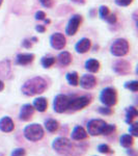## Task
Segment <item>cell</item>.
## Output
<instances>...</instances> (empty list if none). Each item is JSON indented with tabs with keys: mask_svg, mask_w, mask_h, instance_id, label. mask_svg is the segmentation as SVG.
<instances>
[{
	"mask_svg": "<svg viewBox=\"0 0 138 156\" xmlns=\"http://www.w3.org/2000/svg\"><path fill=\"white\" fill-rule=\"evenodd\" d=\"M47 89V82L42 77H33L27 80L22 87V93L25 96H36L44 93Z\"/></svg>",
	"mask_w": 138,
	"mask_h": 156,
	"instance_id": "obj_1",
	"label": "cell"
},
{
	"mask_svg": "<svg viewBox=\"0 0 138 156\" xmlns=\"http://www.w3.org/2000/svg\"><path fill=\"white\" fill-rule=\"evenodd\" d=\"M23 134L26 140L30 142H39L44 136V129L40 124L27 125L23 130Z\"/></svg>",
	"mask_w": 138,
	"mask_h": 156,
	"instance_id": "obj_2",
	"label": "cell"
},
{
	"mask_svg": "<svg viewBox=\"0 0 138 156\" xmlns=\"http://www.w3.org/2000/svg\"><path fill=\"white\" fill-rule=\"evenodd\" d=\"M72 147L73 144L70 140H67V137H56L52 143V148L54 151H56L58 154L61 155H67L69 153L72 152Z\"/></svg>",
	"mask_w": 138,
	"mask_h": 156,
	"instance_id": "obj_3",
	"label": "cell"
},
{
	"mask_svg": "<svg viewBox=\"0 0 138 156\" xmlns=\"http://www.w3.org/2000/svg\"><path fill=\"white\" fill-rule=\"evenodd\" d=\"M100 100L105 106H113L117 102L116 90L112 87H106L100 94Z\"/></svg>",
	"mask_w": 138,
	"mask_h": 156,
	"instance_id": "obj_4",
	"label": "cell"
},
{
	"mask_svg": "<svg viewBox=\"0 0 138 156\" xmlns=\"http://www.w3.org/2000/svg\"><path fill=\"white\" fill-rule=\"evenodd\" d=\"M110 50H111V53L115 56H124L129 51V44L126 40L117 39L112 43Z\"/></svg>",
	"mask_w": 138,
	"mask_h": 156,
	"instance_id": "obj_5",
	"label": "cell"
},
{
	"mask_svg": "<svg viewBox=\"0 0 138 156\" xmlns=\"http://www.w3.org/2000/svg\"><path fill=\"white\" fill-rule=\"evenodd\" d=\"M107 123L104 120L101 119H92L88 121L86 127H87V133L91 136H97V135L102 134L103 128Z\"/></svg>",
	"mask_w": 138,
	"mask_h": 156,
	"instance_id": "obj_6",
	"label": "cell"
},
{
	"mask_svg": "<svg viewBox=\"0 0 138 156\" xmlns=\"http://www.w3.org/2000/svg\"><path fill=\"white\" fill-rule=\"evenodd\" d=\"M71 98L67 95L59 94L54 98L53 101V108L57 114H62V112H67L69 108V103Z\"/></svg>",
	"mask_w": 138,
	"mask_h": 156,
	"instance_id": "obj_7",
	"label": "cell"
},
{
	"mask_svg": "<svg viewBox=\"0 0 138 156\" xmlns=\"http://www.w3.org/2000/svg\"><path fill=\"white\" fill-rule=\"evenodd\" d=\"M90 103V100L88 97L82 96V97H77L74 99L70 100L69 103V108L67 109L72 110V112H77V110L83 109L84 107H86Z\"/></svg>",
	"mask_w": 138,
	"mask_h": 156,
	"instance_id": "obj_8",
	"label": "cell"
},
{
	"mask_svg": "<svg viewBox=\"0 0 138 156\" xmlns=\"http://www.w3.org/2000/svg\"><path fill=\"white\" fill-rule=\"evenodd\" d=\"M50 43H51V46L54 49L61 50L66 46V37H64V34L56 32V34H52L51 37H50Z\"/></svg>",
	"mask_w": 138,
	"mask_h": 156,
	"instance_id": "obj_9",
	"label": "cell"
},
{
	"mask_svg": "<svg viewBox=\"0 0 138 156\" xmlns=\"http://www.w3.org/2000/svg\"><path fill=\"white\" fill-rule=\"evenodd\" d=\"M80 23H81V17L78 16V15L72 17L71 20L69 21V23H67L66 34H69V36H74L79 28Z\"/></svg>",
	"mask_w": 138,
	"mask_h": 156,
	"instance_id": "obj_10",
	"label": "cell"
},
{
	"mask_svg": "<svg viewBox=\"0 0 138 156\" xmlns=\"http://www.w3.org/2000/svg\"><path fill=\"white\" fill-rule=\"evenodd\" d=\"M34 114V107L31 104H24L19 112V119L23 122H27L32 118Z\"/></svg>",
	"mask_w": 138,
	"mask_h": 156,
	"instance_id": "obj_11",
	"label": "cell"
},
{
	"mask_svg": "<svg viewBox=\"0 0 138 156\" xmlns=\"http://www.w3.org/2000/svg\"><path fill=\"white\" fill-rule=\"evenodd\" d=\"M96 84H97V79L94 75H89V74L83 75L81 77V79H80V87L82 89L90 90L96 87Z\"/></svg>",
	"mask_w": 138,
	"mask_h": 156,
	"instance_id": "obj_12",
	"label": "cell"
},
{
	"mask_svg": "<svg viewBox=\"0 0 138 156\" xmlns=\"http://www.w3.org/2000/svg\"><path fill=\"white\" fill-rule=\"evenodd\" d=\"M87 136H88V133H87V131L82 126L74 127V129H73V131L71 133V137L73 140H79L80 142V140H86Z\"/></svg>",
	"mask_w": 138,
	"mask_h": 156,
	"instance_id": "obj_13",
	"label": "cell"
},
{
	"mask_svg": "<svg viewBox=\"0 0 138 156\" xmlns=\"http://www.w3.org/2000/svg\"><path fill=\"white\" fill-rule=\"evenodd\" d=\"M14 128V121L9 117H3L2 119H0V130L2 132H12Z\"/></svg>",
	"mask_w": 138,
	"mask_h": 156,
	"instance_id": "obj_14",
	"label": "cell"
},
{
	"mask_svg": "<svg viewBox=\"0 0 138 156\" xmlns=\"http://www.w3.org/2000/svg\"><path fill=\"white\" fill-rule=\"evenodd\" d=\"M32 106H33L34 109H36L37 112H46L47 107H48V102H47L46 98L39 97V98H36V99L33 101V104H32Z\"/></svg>",
	"mask_w": 138,
	"mask_h": 156,
	"instance_id": "obj_15",
	"label": "cell"
},
{
	"mask_svg": "<svg viewBox=\"0 0 138 156\" xmlns=\"http://www.w3.org/2000/svg\"><path fill=\"white\" fill-rule=\"evenodd\" d=\"M89 48H90V41L88 39H86V37L80 40L76 44V46H75V49H76V51L78 53H85V52L88 51Z\"/></svg>",
	"mask_w": 138,
	"mask_h": 156,
	"instance_id": "obj_16",
	"label": "cell"
},
{
	"mask_svg": "<svg viewBox=\"0 0 138 156\" xmlns=\"http://www.w3.org/2000/svg\"><path fill=\"white\" fill-rule=\"evenodd\" d=\"M34 55L31 53H21L17 56V62L19 65H28L33 60Z\"/></svg>",
	"mask_w": 138,
	"mask_h": 156,
	"instance_id": "obj_17",
	"label": "cell"
},
{
	"mask_svg": "<svg viewBox=\"0 0 138 156\" xmlns=\"http://www.w3.org/2000/svg\"><path fill=\"white\" fill-rule=\"evenodd\" d=\"M85 69L90 73H96L100 69V62L96 59H88L85 62Z\"/></svg>",
	"mask_w": 138,
	"mask_h": 156,
	"instance_id": "obj_18",
	"label": "cell"
},
{
	"mask_svg": "<svg viewBox=\"0 0 138 156\" xmlns=\"http://www.w3.org/2000/svg\"><path fill=\"white\" fill-rule=\"evenodd\" d=\"M137 115H138V112L136 108L134 106L128 107L126 109V123H128V124L130 125L131 123H133V120H134Z\"/></svg>",
	"mask_w": 138,
	"mask_h": 156,
	"instance_id": "obj_19",
	"label": "cell"
},
{
	"mask_svg": "<svg viewBox=\"0 0 138 156\" xmlns=\"http://www.w3.org/2000/svg\"><path fill=\"white\" fill-rule=\"evenodd\" d=\"M120 146L124 148H130L134 144V138L131 134H122L119 140Z\"/></svg>",
	"mask_w": 138,
	"mask_h": 156,
	"instance_id": "obj_20",
	"label": "cell"
},
{
	"mask_svg": "<svg viewBox=\"0 0 138 156\" xmlns=\"http://www.w3.org/2000/svg\"><path fill=\"white\" fill-rule=\"evenodd\" d=\"M58 62L61 66H67V65L71 64L72 62V55L70 52L64 51L61 53H59L58 55Z\"/></svg>",
	"mask_w": 138,
	"mask_h": 156,
	"instance_id": "obj_21",
	"label": "cell"
},
{
	"mask_svg": "<svg viewBox=\"0 0 138 156\" xmlns=\"http://www.w3.org/2000/svg\"><path fill=\"white\" fill-rule=\"evenodd\" d=\"M59 127V123L54 119H48L45 121V128L49 132H55Z\"/></svg>",
	"mask_w": 138,
	"mask_h": 156,
	"instance_id": "obj_22",
	"label": "cell"
},
{
	"mask_svg": "<svg viewBox=\"0 0 138 156\" xmlns=\"http://www.w3.org/2000/svg\"><path fill=\"white\" fill-rule=\"evenodd\" d=\"M129 65L127 64L126 62H119L115 64L114 66V70L115 72L119 73V74H126V73L129 71Z\"/></svg>",
	"mask_w": 138,
	"mask_h": 156,
	"instance_id": "obj_23",
	"label": "cell"
},
{
	"mask_svg": "<svg viewBox=\"0 0 138 156\" xmlns=\"http://www.w3.org/2000/svg\"><path fill=\"white\" fill-rule=\"evenodd\" d=\"M67 80L71 85H73V87H76V85H78V83H79V76L76 72L67 73Z\"/></svg>",
	"mask_w": 138,
	"mask_h": 156,
	"instance_id": "obj_24",
	"label": "cell"
},
{
	"mask_svg": "<svg viewBox=\"0 0 138 156\" xmlns=\"http://www.w3.org/2000/svg\"><path fill=\"white\" fill-rule=\"evenodd\" d=\"M116 130V126L114 124H106L103 128V131H102V134L103 135H110L112 133L115 132Z\"/></svg>",
	"mask_w": 138,
	"mask_h": 156,
	"instance_id": "obj_25",
	"label": "cell"
},
{
	"mask_svg": "<svg viewBox=\"0 0 138 156\" xmlns=\"http://www.w3.org/2000/svg\"><path fill=\"white\" fill-rule=\"evenodd\" d=\"M55 62V58L52 56H48V57H43L42 58V66L44 68H50L54 65Z\"/></svg>",
	"mask_w": 138,
	"mask_h": 156,
	"instance_id": "obj_26",
	"label": "cell"
},
{
	"mask_svg": "<svg viewBox=\"0 0 138 156\" xmlns=\"http://www.w3.org/2000/svg\"><path fill=\"white\" fill-rule=\"evenodd\" d=\"M98 151L102 154H109V153H112L113 151L110 149V147L108 145L106 144H102V145H99L98 146Z\"/></svg>",
	"mask_w": 138,
	"mask_h": 156,
	"instance_id": "obj_27",
	"label": "cell"
},
{
	"mask_svg": "<svg viewBox=\"0 0 138 156\" xmlns=\"http://www.w3.org/2000/svg\"><path fill=\"white\" fill-rule=\"evenodd\" d=\"M125 87L130 90H132V92H137L138 90V81L133 80V81L127 82V83L125 84Z\"/></svg>",
	"mask_w": 138,
	"mask_h": 156,
	"instance_id": "obj_28",
	"label": "cell"
},
{
	"mask_svg": "<svg viewBox=\"0 0 138 156\" xmlns=\"http://www.w3.org/2000/svg\"><path fill=\"white\" fill-rule=\"evenodd\" d=\"M137 125H138V123H131V124H130V127H129L130 134H131L132 136H134V137H137L138 136Z\"/></svg>",
	"mask_w": 138,
	"mask_h": 156,
	"instance_id": "obj_29",
	"label": "cell"
},
{
	"mask_svg": "<svg viewBox=\"0 0 138 156\" xmlns=\"http://www.w3.org/2000/svg\"><path fill=\"white\" fill-rule=\"evenodd\" d=\"M26 155V151L23 148H16L12 151L11 156H25Z\"/></svg>",
	"mask_w": 138,
	"mask_h": 156,
	"instance_id": "obj_30",
	"label": "cell"
},
{
	"mask_svg": "<svg viewBox=\"0 0 138 156\" xmlns=\"http://www.w3.org/2000/svg\"><path fill=\"white\" fill-rule=\"evenodd\" d=\"M99 112L102 115H112L113 112H112V109L109 106H106V107H100Z\"/></svg>",
	"mask_w": 138,
	"mask_h": 156,
	"instance_id": "obj_31",
	"label": "cell"
},
{
	"mask_svg": "<svg viewBox=\"0 0 138 156\" xmlns=\"http://www.w3.org/2000/svg\"><path fill=\"white\" fill-rule=\"evenodd\" d=\"M109 15V9L107 6H101V9H100V16L102 17L103 19L107 18Z\"/></svg>",
	"mask_w": 138,
	"mask_h": 156,
	"instance_id": "obj_32",
	"label": "cell"
},
{
	"mask_svg": "<svg viewBox=\"0 0 138 156\" xmlns=\"http://www.w3.org/2000/svg\"><path fill=\"white\" fill-rule=\"evenodd\" d=\"M115 2H116V4H119L120 6H127L131 3L132 0H115Z\"/></svg>",
	"mask_w": 138,
	"mask_h": 156,
	"instance_id": "obj_33",
	"label": "cell"
},
{
	"mask_svg": "<svg viewBox=\"0 0 138 156\" xmlns=\"http://www.w3.org/2000/svg\"><path fill=\"white\" fill-rule=\"evenodd\" d=\"M40 2L42 3V5L43 6H45V7H47V9H49V7H51L52 6V0H40Z\"/></svg>",
	"mask_w": 138,
	"mask_h": 156,
	"instance_id": "obj_34",
	"label": "cell"
},
{
	"mask_svg": "<svg viewBox=\"0 0 138 156\" xmlns=\"http://www.w3.org/2000/svg\"><path fill=\"white\" fill-rule=\"evenodd\" d=\"M45 17H46V15H45V12H42V11H39L36 14V20H44Z\"/></svg>",
	"mask_w": 138,
	"mask_h": 156,
	"instance_id": "obj_35",
	"label": "cell"
},
{
	"mask_svg": "<svg viewBox=\"0 0 138 156\" xmlns=\"http://www.w3.org/2000/svg\"><path fill=\"white\" fill-rule=\"evenodd\" d=\"M107 21L109 22V23H114L115 21H116V17L114 16V15H111V16H109V17H107Z\"/></svg>",
	"mask_w": 138,
	"mask_h": 156,
	"instance_id": "obj_36",
	"label": "cell"
},
{
	"mask_svg": "<svg viewBox=\"0 0 138 156\" xmlns=\"http://www.w3.org/2000/svg\"><path fill=\"white\" fill-rule=\"evenodd\" d=\"M37 31L39 32H45V27L44 26H42V25H39V26H36V28Z\"/></svg>",
	"mask_w": 138,
	"mask_h": 156,
	"instance_id": "obj_37",
	"label": "cell"
},
{
	"mask_svg": "<svg viewBox=\"0 0 138 156\" xmlns=\"http://www.w3.org/2000/svg\"><path fill=\"white\" fill-rule=\"evenodd\" d=\"M23 45H24V47H26V48H29V47L31 46V44H30V42L28 41V40H25V41L23 42Z\"/></svg>",
	"mask_w": 138,
	"mask_h": 156,
	"instance_id": "obj_38",
	"label": "cell"
},
{
	"mask_svg": "<svg viewBox=\"0 0 138 156\" xmlns=\"http://www.w3.org/2000/svg\"><path fill=\"white\" fill-rule=\"evenodd\" d=\"M3 89H4V83H3V81H1V80H0V92H2Z\"/></svg>",
	"mask_w": 138,
	"mask_h": 156,
	"instance_id": "obj_39",
	"label": "cell"
},
{
	"mask_svg": "<svg viewBox=\"0 0 138 156\" xmlns=\"http://www.w3.org/2000/svg\"><path fill=\"white\" fill-rule=\"evenodd\" d=\"M2 2H3V0H0V6H1V4H2Z\"/></svg>",
	"mask_w": 138,
	"mask_h": 156,
	"instance_id": "obj_40",
	"label": "cell"
}]
</instances>
